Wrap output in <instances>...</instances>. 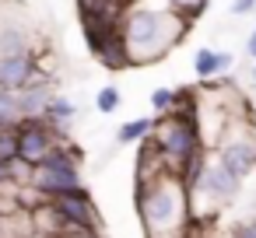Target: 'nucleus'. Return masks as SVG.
I'll list each match as a JSON object with an SVG mask.
<instances>
[{
  "label": "nucleus",
  "mask_w": 256,
  "mask_h": 238,
  "mask_svg": "<svg viewBox=\"0 0 256 238\" xmlns=\"http://www.w3.org/2000/svg\"><path fill=\"white\" fill-rule=\"evenodd\" d=\"M0 161H8V165L18 161V123L0 126Z\"/></svg>",
  "instance_id": "dca6fc26"
},
{
  "label": "nucleus",
  "mask_w": 256,
  "mask_h": 238,
  "mask_svg": "<svg viewBox=\"0 0 256 238\" xmlns=\"http://www.w3.org/2000/svg\"><path fill=\"white\" fill-rule=\"evenodd\" d=\"M193 74H196V81H214L218 77V49L200 46L193 53Z\"/></svg>",
  "instance_id": "ddd939ff"
},
{
  "label": "nucleus",
  "mask_w": 256,
  "mask_h": 238,
  "mask_svg": "<svg viewBox=\"0 0 256 238\" xmlns=\"http://www.w3.org/2000/svg\"><path fill=\"white\" fill-rule=\"evenodd\" d=\"M176 105V88H154L151 91V112L154 116H168Z\"/></svg>",
  "instance_id": "a211bd4d"
},
{
  "label": "nucleus",
  "mask_w": 256,
  "mask_h": 238,
  "mask_svg": "<svg viewBox=\"0 0 256 238\" xmlns=\"http://www.w3.org/2000/svg\"><path fill=\"white\" fill-rule=\"evenodd\" d=\"M232 70H235V53L232 49H218V77H224Z\"/></svg>",
  "instance_id": "aec40b11"
},
{
  "label": "nucleus",
  "mask_w": 256,
  "mask_h": 238,
  "mask_svg": "<svg viewBox=\"0 0 256 238\" xmlns=\"http://www.w3.org/2000/svg\"><path fill=\"white\" fill-rule=\"evenodd\" d=\"M78 238H102V235H78Z\"/></svg>",
  "instance_id": "b1692460"
},
{
  "label": "nucleus",
  "mask_w": 256,
  "mask_h": 238,
  "mask_svg": "<svg viewBox=\"0 0 256 238\" xmlns=\"http://www.w3.org/2000/svg\"><path fill=\"white\" fill-rule=\"evenodd\" d=\"M210 154H214L228 172H235L238 179H249L252 168H256V137L249 133V126L235 123V126L228 130V137H224Z\"/></svg>",
  "instance_id": "20e7f679"
},
{
  "label": "nucleus",
  "mask_w": 256,
  "mask_h": 238,
  "mask_svg": "<svg viewBox=\"0 0 256 238\" xmlns=\"http://www.w3.org/2000/svg\"><path fill=\"white\" fill-rule=\"evenodd\" d=\"M154 130V116H137V119H126L120 130H116V144H140L144 137H151Z\"/></svg>",
  "instance_id": "f8f14e48"
},
{
  "label": "nucleus",
  "mask_w": 256,
  "mask_h": 238,
  "mask_svg": "<svg viewBox=\"0 0 256 238\" xmlns=\"http://www.w3.org/2000/svg\"><path fill=\"white\" fill-rule=\"evenodd\" d=\"M4 4H8V0H0V7H4Z\"/></svg>",
  "instance_id": "393cba45"
},
{
  "label": "nucleus",
  "mask_w": 256,
  "mask_h": 238,
  "mask_svg": "<svg viewBox=\"0 0 256 238\" xmlns=\"http://www.w3.org/2000/svg\"><path fill=\"white\" fill-rule=\"evenodd\" d=\"M60 137L56 130L39 116V119H22L18 123V161H25L28 168L42 165L53 151H56Z\"/></svg>",
  "instance_id": "39448f33"
},
{
  "label": "nucleus",
  "mask_w": 256,
  "mask_h": 238,
  "mask_svg": "<svg viewBox=\"0 0 256 238\" xmlns=\"http://www.w3.org/2000/svg\"><path fill=\"white\" fill-rule=\"evenodd\" d=\"M53 95H56V91H53V81H50V77H39V81H32L28 88H22V91H18V98H22V119H39V116H46Z\"/></svg>",
  "instance_id": "9b49d317"
},
{
  "label": "nucleus",
  "mask_w": 256,
  "mask_h": 238,
  "mask_svg": "<svg viewBox=\"0 0 256 238\" xmlns=\"http://www.w3.org/2000/svg\"><path fill=\"white\" fill-rule=\"evenodd\" d=\"M50 203H53L67 221H74L81 231L102 235V214H98V207H95V200H92V193H88L84 186L67 189V193H56V196H50Z\"/></svg>",
  "instance_id": "423d86ee"
},
{
  "label": "nucleus",
  "mask_w": 256,
  "mask_h": 238,
  "mask_svg": "<svg viewBox=\"0 0 256 238\" xmlns=\"http://www.w3.org/2000/svg\"><path fill=\"white\" fill-rule=\"evenodd\" d=\"M238 189H242V179H238L235 172H228V168L210 154V161H207V168H204V179H200V186H196L190 196H200V200H210L214 207H224V203H232V200L238 196Z\"/></svg>",
  "instance_id": "6e6552de"
},
{
  "label": "nucleus",
  "mask_w": 256,
  "mask_h": 238,
  "mask_svg": "<svg viewBox=\"0 0 256 238\" xmlns=\"http://www.w3.org/2000/svg\"><path fill=\"white\" fill-rule=\"evenodd\" d=\"M81 165H84V151L70 140H60L56 151L32 168L28 175V186L42 196H56V193H67V189H78L84 186L81 182Z\"/></svg>",
  "instance_id": "f03ea898"
},
{
  "label": "nucleus",
  "mask_w": 256,
  "mask_h": 238,
  "mask_svg": "<svg viewBox=\"0 0 256 238\" xmlns=\"http://www.w3.org/2000/svg\"><path fill=\"white\" fill-rule=\"evenodd\" d=\"M190 25L193 21H186L182 14H176V11H168L162 4L158 7H130L126 18H123V35H126L134 67L165 60L182 42Z\"/></svg>",
  "instance_id": "f257e3e1"
},
{
  "label": "nucleus",
  "mask_w": 256,
  "mask_h": 238,
  "mask_svg": "<svg viewBox=\"0 0 256 238\" xmlns=\"http://www.w3.org/2000/svg\"><path fill=\"white\" fill-rule=\"evenodd\" d=\"M249 84H252V88H256V63H252V67H249Z\"/></svg>",
  "instance_id": "5701e85b"
},
{
  "label": "nucleus",
  "mask_w": 256,
  "mask_h": 238,
  "mask_svg": "<svg viewBox=\"0 0 256 238\" xmlns=\"http://www.w3.org/2000/svg\"><path fill=\"white\" fill-rule=\"evenodd\" d=\"M252 11H256V0H232V4H228V14L232 18H246Z\"/></svg>",
  "instance_id": "412c9836"
},
{
  "label": "nucleus",
  "mask_w": 256,
  "mask_h": 238,
  "mask_svg": "<svg viewBox=\"0 0 256 238\" xmlns=\"http://www.w3.org/2000/svg\"><path fill=\"white\" fill-rule=\"evenodd\" d=\"M25 49H36L32 46V25L8 0V4L0 7V56L4 53H25Z\"/></svg>",
  "instance_id": "1a4fd4ad"
},
{
  "label": "nucleus",
  "mask_w": 256,
  "mask_h": 238,
  "mask_svg": "<svg viewBox=\"0 0 256 238\" xmlns=\"http://www.w3.org/2000/svg\"><path fill=\"white\" fill-rule=\"evenodd\" d=\"M120 102H123V95H120V88H98V95H95V109L102 112V116H112L116 109H120Z\"/></svg>",
  "instance_id": "f3484780"
},
{
  "label": "nucleus",
  "mask_w": 256,
  "mask_h": 238,
  "mask_svg": "<svg viewBox=\"0 0 256 238\" xmlns=\"http://www.w3.org/2000/svg\"><path fill=\"white\" fill-rule=\"evenodd\" d=\"M14 186H18L14 165H8V161H0V193H8V189H14Z\"/></svg>",
  "instance_id": "6ab92c4d"
},
{
  "label": "nucleus",
  "mask_w": 256,
  "mask_h": 238,
  "mask_svg": "<svg viewBox=\"0 0 256 238\" xmlns=\"http://www.w3.org/2000/svg\"><path fill=\"white\" fill-rule=\"evenodd\" d=\"M246 53H249V60L256 63V28L249 32V39H246Z\"/></svg>",
  "instance_id": "4be33fe9"
},
{
  "label": "nucleus",
  "mask_w": 256,
  "mask_h": 238,
  "mask_svg": "<svg viewBox=\"0 0 256 238\" xmlns=\"http://www.w3.org/2000/svg\"><path fill=\"white\" fill-rule=\"evenodd\" d=\"M102 67H109V70H130L134 67V56H130V46H126V35H123V25L116 28V32H109L106 35V42L92 53Z\"/></svg>",
  "instance_id": "9d476101"
},
{
  "label": "nucleus",
  "mask_w": 256,
  "mask_h": 238,
  "mask_svg": "<svg viewBox=\"0 0 256 238\" xmlns=\"http://www.w3.org/2000/svg\"><path fill=\"white\" fill-rule=\"evenodd\" d=\"M158 4L168 7V11H176V14H182L186 21H196L204 14V7H207V0H158Z\"/></svg>",
  "instance_id": "2eb2a0df"
},
{
  "label": "nucleus",
  "mask_w": 256,
  "mask_h": 238,
  "mask_svg": "<svg viewBox=\"0 0 256 238\" xmlns=\"http://www.w3.org/2000/svg\"><path fill=\"white\" fill-rule=\"evenodd\" d=\"M39 77H50V70L42 67V60H39L36 49L4 53V56H0V88L22 91V88H28V84L39 81Z\"/></svg>",
  "instance_id": "0eeeda50"
},
{
  "label": "nucleus",
  "mask_w": 256,
  "mask_h": 238,
  "mask_svg": "<svg viewBox=\"0 0 256 238\" xmlns=\"http://www.w3.org/2000/svg\"><path fill=\"white\" fill-rule=\"evenodd\" d=\"M151 140L158 144V151L165 154V161L179 172L196 151H204V137H200V123L196 119H186V116H154V130H151ZM210 151V147H207Z\"/></svg>",
  "instance_id": "7ed1b4c3"
},
{
  "label": "nucleus",
  "mask_w": 256,
  "mask_h": 238,
  "mask_svg": "<svg viewBox=\"0 0 256 238\" xmlns=\"http://www.w3.org/2000/svg\"><path fill=\"white\" fill-rule=\"evenodd\" d=\"M22 123V98L11 88H0V126H14Z\"/></svg>",
  "instance_id": "4468645a"
}]
</instances>
